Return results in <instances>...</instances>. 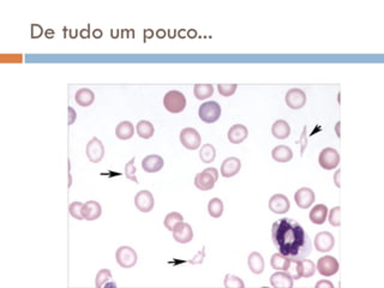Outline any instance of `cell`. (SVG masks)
Returning a JSON list of instances; mask_svg holds the SVG:
<instances>
[{"mask_svg":"<svg viewBox=\"0 0 384 288\" xmlns=\"http://www.w3.org/2000/svg\"><path fill=\"white\" fill-rule=\"evenodd\" d=\"M164 106L169 113L178 114L186 108V97L179 90H169L164 97Z\"/></svg>","mask_w":384,"mask_h":288,"instance_id":"cell-2","label":"cell"},{"mask_svg":"<svg viewBox=\"0 0 384 288\" xmlns=\"http://www.w3.org/2000/svg\"><path fill=\"white\" fill-rule=\"evenodd\" d=\"M340 211L341 208L340 207H334L329 211V224L334 227H338L341 225V217H340Z\"/></svg>","mask_w":384,"mask_h":288,"instance_id":"cell-40","label":"cell"},{"mask_svg":"<svg viewBox=\"0 0 384 288\" xmlns=\"http://www.w3.org/2000/svg\"><path fill=\"white\" fill-rule=\"evenodd\" d=\"M83 217L87 221H94V220H98L102 214V208L100 203L96 202V200H89V202L84 203L83 205Z\"/></svg>","mask_w":384,"mask_h":288,"instance_id":"cell-20","label":"cell"},{"mask_svg":"<svg viewBox=\"0 0 384 288\" xmlns=\"http://www.w3.org/2000/svg\"><path fill=\"white\" fill-rule=\"evenodd\" d=\"M247 135H249V131H247L245 125L235 124V125L230 126L227 137H228V141L232 144H240L246 140Z\"/></svg>","mask_w":384,"mask_h":288,"instance_id":"cell-19","label":"cell"},{"mask_svg":"<svg viewBox=\"0 0 384 288\" xmlns=\"http://www.w3.org/2000/svg\"><path fill=\"white\" fill-rule=\"evenodd\" d=\"M165 161L160 155H148L142 161V168L147 173H156L164 168Z\"/></svg>","mask_w":384,"mask_h":288,"instance_id":"cell-17","label":"cell"},{"mask_svg":"<svg viewBox=\"0 0 384 288\" xmlns=\"http://www.w3.org/2000/svg\"><path fill=\"white\" fill-rule=\"evenodd\" d=\"M216 157V150L212 144H204L200 150V159L204 163H212Z\"/></svg>","mask_w":384,"mask_h":288,"instance_id":"cell-31","label":"cell"},{"mask_svg":"<svg viewBox=\"0 0 384 288\" xmlns=\"http://www.w3.org/2000/svg\"><path fill=\"white\" fill-rule=\"evenodd\" d=\"M75 101L81 107H89L92 106L94 101H95V94L93 90L88 88H82L77 90L75 95Z\"/></svg>","mask_w":384,"mask_h":288,"instance_id":"cell-23","label":"cell"},{"mask_svg":"<svg viewBox=\"0 0 384 288\" xmlns=\"http://www.w3.org/2000/svg\"><path fill=\"white\" fill-rule=\"evenodd\" d=\"M284 100H286L287 106L291 109H300L306 103V94L304 90L293 88L286 93Z\"/></svg>","mask_w":384,"mask_h":288,"instance_id":"cell-10","label":"cell"},{"mask_svg":"<svg viewBox=\"0 0 384 288\" xmlns=\"http://www.w3.org/2000/svg\"><path fill=\"white\" fill-rule=\"evenodd\" d=\"M198 117L207 124H213L221 117V106L216 101H207L198 109Z\"/></svg>","mask_w":384,"mask_h":288,"instance_id":"cell-4","label":"cell"},{"mask_svg":"<svg viewBox=\"0 0 384 288\" xmlns=\"http://www.w3.org/2000/svg\"><path fill=\"white\" fill-rule=\"evenodd\" d=\"M238 86L237 84H219L218 86V90L221 95L224 96V97H229L237 92Z\"/></svg>","mask_w":384,"mask_h":288,"instance_id":"cell-39","label":"cell"},{"mask_svg":"<svg viewBox=\"0 0 384 288\" xmlns=\"http://www.w3.org/2000/svg\"><path fill=\"white\" fill-rule=\"evenodd\" d=\"M116 263L120 265L121 268L129 269V268L135 267L137 263V253L130 246H120L115 252Z\"/></svg>","mask_w":384,"mask_h":288,"instance_id":"cell-6","label":"cell"},{"mask_svg":"<svg viewBox=\"0 0 384 288\" xmlns=\"http://www.w3.org/2000/svg\"><path fill=\"white\" fill-rule=\"evenodd\" d=\"M316 199L315 192L309 188H301L294 193V200L301 209H307L314 204Z\"/></svg>","mask_w":384,"mask_h":288,"instance_id":"cell-14","label":"cell"},{"mask_svg":"<svg viewBox=\"0 0 384 288\" xmlns=\"http://www.w3.org/2000/svg\"><path fill=\"white\" fill-rule=\"evenodd\" d=\"M328 208L324 204H317L310 211V221L314 225H323L327 221V216H328Z\"/></svg>","mask_w":384,"mask_h":288,"instance_id":"cell-21","label":"cell"},{"mask_svg":"<svg viewBox=\"0 0 384 288\" xmlns=\"http://www.w3.org/2000/svg\"><path fill=\"white\" fill-rule=\"evenodd\" d=\"M289 261L291 259L281 255V253H274L272 256V259H270V265L275 270H286L289 264Z\"/></svg>","mask_w":384,"mask_h":288,"instance_id":"cell-32","label":"cell"},{"mask_svg":"<svg viewBox=\"0 0 384 288\" xmlns=\"http://www.w3.org/2000/svg\"><path fill=\"white\" fill-rule=\"evenodd\" d=\"M322 287L332 288V287H334V285H332L330 281H327V280H322V281H320V282H317V284H316V288H322Z\"/></svg>","mask_w":384,"mask_h":288,"instance_id":"cell-43","label":"cell"},{"mask_svg":"<svg viewBox=\"0 0 384 288\" xmlns=\"http://www.w3.org/2000/svg\"><path fill=\"white\" fill-rule=\"evenodd\" d=\"M272 156L276 162H288L293 159V151L287 145H277L272 150Z\"/></svg>","mask_w":384,"mask_h":288,"instance_id":"cell-24","label":"cell"},{"mask_svg":"<svg viewBox=\"0 0 384 288\" xmlns=\"http://www.w3.org/2000/svg\"><path fill=\"white\" fill-rule=\"evenodd\" d=\"M272 134L277 140H286L291 135V126L286 120H276L272 126Z\"/></svg>","mask_w":384,"mask_h":288,"instance_id":"cell-22","label":"cell"},{"mask_svg":"<svg viewBox=\"0 0 384 288\" xmlns=\"http://www.w3.org/2000/svg\"><path fill=\"white\" fill-rule=\"evenodd\" d=\"M293 279L288 273L284 270H277L276 273L270 276V285L275 288H292Z\"/></svg>","mask_w":384,"mask_h":288,"instance_id":"cell-18","label":"cell"},{"mask_svg":"<svg viewBox=\"0 0 384 288\" xmlns=\"http://www.w3.org/2000/svg\"><path fill=\"white\" fill-rule=\"evenodd\" d=\"M136 131H137V135L143 140H149L154 136V132H155V129H154V125L150 121L148 120H141L138 121L137 126H136Z\"/></svg>","mask_w":384,"mask_h":288,"instance_id":"cell-27","label":"cell"},{"mask_svg":"<svg viewBox=\"0 0 384 288\" xmlns=\"http://www.w3.org/2000/svg\"><path fill=\"white\" fill-rule=\"evenodd\" d=\"M83 205H84V203H82V202H72L71 203L70 207H69L70 215L76 220H84L83 213H82V210H83Z\"/></svg>","mask_w":384,"mask_h":288,"instance_id":"cell-37","label":"cell"},{"mask_svg":"<svg viewBox=\"0 0 384 288\" xmlns=\"http://www.w3.org/2000/svg\"><path fill=\"white\" fill-rule=\"evenodd\" d=\"M272 238L278 253L289 259H304L311 253L312 242L299 222L283 217L274 222Z\"/></svg>","mask_w":384,"mask_h":288,"instance_id":"cell-1","label":"cell"},{"mask_svg":"<svg viewBox=\"0 0 384 288\" xmlns=\"http://www.w3.org/2000/svg\"><path fill=\"white\" fill-rule=\"evenodd\" d=\"M300 272L301 278H311L316 273V264L310 259H300Z\"/></svg>","mask_w":384,"mask_h":288,"instance_id":"cell-33","label":"cell"},{"mask_svg":"<svg viewBox=\"0 0 384 288\" xmlns=\"http://www.w3.org/2000/svg\"><path fill=\"white\" fill-rule=\"evenodd\" d=\"M241 161L238 157H227L221 165V176L224 178L234 177L240 172Z\"/></svg>","mask_w":384,"mask_h":288,"instance_id":"cell-16","label":"cell"},{"mask_svg":"<svg viewBox=\"0 0 384 288\" xmlns=\"http://www.w3.org/2000/svg\"><path fill=\"white\" fill-rule=\"evenodd\" d=\"M336 129H337V136L340 137L341 136V135H340V121H338V123L336 124Z\"/></svg>","mask_w":384,"mask_h":288,"instance_id":"cell-46","label":"cell"},{"mask_svg":"<svg viewBox=\"0 0 384 288\" xmlns=\"http://www.w3.org/2000/svg\"><path fill=\"white\" fill-rule=\"evenodd\" d=\"M208 213L214 219H219L223 214V202L220 198H212L208 203Z\"/></svg>","mask_w":384,"mask_h":288,"instance_id":"cell-29","label":"cell"},{"mask_svg":"<svg viewBox=\"0 0 384 288\" xmlns=\"http://www.w3.org/2000/svg\"><path fill=\"white\" fill-rule=\"evenodd\" d=\"M204 250H206V247H203V248H202V251H200V252H198V255L196 256L195 258H193L192 261L190 262V263H192V264L202 263V262H203V258H204V256H206V251H204Z\"/></svg>","mask_w":384,"mask_h":288,"instance_id":"cell-42","label":"cell"},{"mask_svg":"<svg viewBox=\"0 0 384 288\" xmlns=\"http://www.w3.org/2000/svg\"><path fill=\"white\" fill-rule=\"evenodd\" d=\"M340 154L334 148H324L318 156V163L326 171H331L340 165Z\"/></svg>","mask_w":384,"mask_h":288,"instance_id":"cell-5","label":"cell"},{"mask_svg":"<svg viewBox=\"0 0 384 288\" xmlns=\"http://www.w3.org/2000/svg\"><path fill=\"white\" fill-rule=\"evenodd\" d=\"M335 245V238L330 232H320L315 237V246L320 252H329Z\"/></svg>","mask_w":384,"mask_h":288,"instance_id":"cell-13","label":"cell"},{"mask_svg":"<svg viewBox=\"0 0 384 288\" xmlns=\"http://www.w3.org/2000/svg\"><path fill=\"white\" fill-rule=\"evenodd\" d=\"M69 113H70V119H69V124H70V125H72V124L75 123V121H76V117H77V114H76V111H75V109L72 108V107H69Z\"/></svg>","mask_w":384,"mask_h":288,"instance_id":"cell-44","label":"cell"},{"mask_svg":"<svg viewBox=\"0 0 384 288\" xmlns=\"http://www.w3.org/2000/svg\"><path fill=\"white\" fill-rule=\"evenodd\" d=\"M306 131H307V128L305 126V128L303 129V134H301V136L299 140H298V144H300V155L303 156L304 152H305L306 148H307V144H309V142H307V135H306Z\"/></svg>","mask_w":384,"mask_h":288,"instance_id":"cell-41","label":"cell"},{"mask_svg":"<svg viewBox=\"0 0 384 288\" xmlns=\"http://www.w3.org/2000/svg\"><path fill=\"white\" fill-rule=\"evenodd\" d=\"M110 279H112V273H110L108 269H101L100 272L96 274L95 286L98 288H101L102 286H105Z\"/></svg>","mask_w":384,"mask_h":288,"instance_id":"cell-36","label":"cell"},{"mask_svg":"<svg viewBox=\"0 0 384 288\" xmlns=\"http://www.w3.org/2000/svg\"><path fill=\"white\" fill-rule=\"evenodd\" d=\"M286 273H288L291 275L293 280H299L301 278V272H300V261L299 259H291L289 261L288 267L284 270Z\"/></svg>","mask_w":384,"mask_h":288,"instance_id":"cell-34","label":"cell"},{"mask_svg":"<svg viewBox=\"0 0 384 288\" xmlns=\"http://www.w3.org/2000/svg\"><path fill=\"white\" fill-rule=\"evenodd\" d=\"M184 221V217L180 213H177V211H173V213L167 214L166 217H165L164 225L167 230L173 232L175 230V227L180 224V222Z\"/></svg>","mask_w":384,"mask_h":288,"instance_id":"cell-30","label":"cell"},{"mask_svg":"<svg viewBox=\"0 0 384 288\" xmlns=\"http://www.w3.org/2000/svg\"><path fill=\"white\" fill-rule=\"evenodd\" d=\"M133 135H135V126L132 125V123L125 120L118 124L115 129V136L119 140H130L133 137Z\"/></svg>","mask_w":384,"mask_h":288,"instance_id":"cell-26","label":"cell"},{"mask_svg":"<svg viewBox=\"0 0 384 288\" xmlns=\"http://www.w3.org/2000/svg\"><path fill=\"white\" fill-rule=\"evenodd\" d=\"M317 272L324 278H330L335 275L340 269V264H338L337 259L332 256H323L318 259L317 267H316Z\"/></svg>","mask_w":384,"mask_h":288,"instance_id":"cell-7","label":"cell"},{"mask_svg":"<svg viewBox=\"0 0 384 288\" xmlns=\"http://www.w3.org/2000/svg\"><path fill=\"white\" fill-rule=\"evenodd\" d=\"M135 205L142 213H150L155 205V199L152 192L148 190L139 191L135 196Z\"/></svg>","mask_w":384,"mask_h":288,"instance_id":"cell-11","label":"cell"},{"mask_svg":"<svg viewBox=\"0 0 384 288\" xmlns=\"http://www.w3.org/2000/svg\"><path fill=\"white\" fill-rule=\"evenodd\" d=\"M224 287L226 288H244L245 287V284H244V281L241 280L240 278H238V276L235 275H230V274H227L226 276H224Z\"/></svg>","mask_w":384,"mask_h":288,"instance_id":"cell-35","label":"cell"},{"mask_svg":"<svg viewBox=\"0 0 384 288\" xmlns=\"http://www.w3.org/2000/svg\"><path fill=\"white\" fill-rule=\"evenodd\" d=\"M193 94L197 100H207L214 94V87L212 84H196L193 87Z\"/></svg>","mask_w":384,"mask_h":288,"instance_id":"cell-28","label":"cell"},{"mask_svg":"<svg viewBox=\"0 0 384 288\" xmlns=\"http://www.w3.org/2000/svg\"><path fill=\"white\" fill-rule=\"evenodd\" d=\"M219 179V172L216 168H206L195 177V186L201 191H209L214 189Z\"/></svg>","mask_w":384,"mask_h":288,"instance_id":"cell-3","label":"cell"},{"mask_svg":"<svg viewBox=\"0 0 384 288\" xmlns=\"http://www.w3.org/2000/svg\"><path fill=\"white\" fill-rule=\"evenodd\" d=\"M85 154L90 162L99 163L105 156V146L99 138L94 137L89 141L85 148Z\"/></svg>","mask_w":384,"mask_h":288,"instance_id":"cell-9","label":"cell"},{"mask_svg":"<svg viewBox=\"0 0 384 288\" xmlns=\"http://www.w3.org/2000/svg\"><path fill=\"white\" fill-rule=\"evenodd\" d=\"M125 177L129 180L138 183L137 177H136V167H135V157H132L129 162L125 165Z\"/></svg>","mask_w":384,"mask_h":288,"instance_id":"cell-38","label":"cell"},{"mask_svg":"<svg viewBox=\"0 0 384 288\" xmlns=\"http://www.w3.org/2000/svg\"><path fill=\"white\" fill-rule=\"evenodd\" d=\"M340 173H341V171H340V169H337L336 173H335V176H334L335 185H336L337 188H341V184H340Z\"/></svg>","mask_w":384,"mask_h":288,"instance_id":"cell-45","label":"cell"},{"mask_svg":"<svg viewBox=\"0 0 384 288\" xmlns=\"http://www.w3.org/2000/svg\"><path fill=\"white\" fill-rule=\"evenodd\" d=\"M269 209L274 214H286L291 208L289 199L282 193H276L269 199Z\"/></svg>","mask_w":384,"mask_h":288,"instance_id":"cell-12","label":"cell"},{"mask_svg":"<svg viewBox=\"0 0 384 288\" xmlns=\"http://www.w3.org/2000/svg\"><path fill=\"white\" fill-rule=\"evenodd\" d=\"M180 142L189 150H196L201 146L202 138L196 129L186 128L180 132Z\"/></svg>","mask_w":384,"mask_h":288,"instance_id":"cell-8","label":"cell"},{"mask_svg":"<svg viewBox=\"0 0 384 288\" xmlns=\"http://www.w3.org/2000/svg\"><path fill=\"white\" fill-rule=\"evenodd\" d=\"M247 264H249L250 270L254 274L260 275L264 272V259L263 256L258 252H251L250 253L249 258H247Z\"/></svg>","mask_w":384,"mask_h":288,"instance_id":"cell-25","label":"cell"},{"mask_svg":"<svg viewBox=\"0 0 384 288\" xmlns=\"http://www.w3.org/2000/svg\"><path fill=\"white\" fill-rule=\"evenodd\" d=\"M173 238L179 244H189L193 239V231L192 227L186 222H180L175 230L173 231Z\"/></svg>","mask_w":384,"mask_h":288,"instance_id":"cell-15","label":"cell"}]
</instances>
